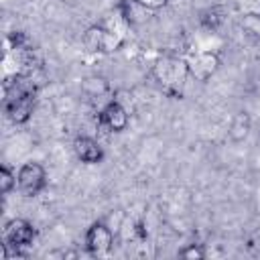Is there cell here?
Here are the masks:
<instances>
[{"mask_svg":"<svg viewBox=\"0 0 260 260\" xmlns=\"http://www.w3.org/2000/svg\"><path fill=\"white\" fill-rule=\"evenodd\" d=\"M37 238L35 225L24 217H12L2 228V260H10L14 256L24 258V248H28Z\"/></svg>","mask_w":260,"mask_h":260,"instance_id":"6da1fadb","label":"cell"},{"mask_svg":"<svg viewBox=\"0 0 260 260\" xmlns=\"http://www.w3.org/2000/svg\"><path fill=\"white\" fill-rule=\"evenodd\" d=\"M81 41L87 53H98V55H110L122 49L124 45V37L110 30L106 24H91L89 28H85Z\"/></svg>","mask_w":260,"mask_h":260,"instance_id":"7a4b0ae2","label":"cell"},{"mask_svg":"<svg viewBox=\"0 0 260 260\" xmlns=\"http://www.w3.org/2000/svg\"><path fill=\"white\" fill-rule=\"evenodd\" d=\"M154 75L169 93L177 95L179 87L185 83V77L189 75L187 61L177 59V57H160L154 63Z\"/></svg>","mask_w":260,"mask_h":260,"instance_id":"3957f363","label":"cell"},{"mask_svg":"<svg viewBox=\"0 0 260 260\" xmlns=\"http://www.w3.org/2000/svg\"><path fill=\"white\" fill-rule=\"evenodd\" d=\"M47 185V171L41 162L28 160L16 173V189L24 197H37Z\"/></svg>","mask_w":260,"mask_h":260,"instance_id":"277c9868","label":"cell"},{"mask_svg":"<svg viewBox=\"0 0 260 260\" xmlns=\"http://www.w3.org/2000/svg\"><path fill=\"white\" fill-rule=\"evenodd\" d=\"M114 248V230L106 221H93L85 232V252L89 256H108Z\"/></svg>","mask_w":260,"mask_h":260,"instance_id":"5b68a950","label":"cell"},{"mask_svg":"<svg viewBox=\"0 0 260 260\" xmlns=\"http://www.w3.org/2000/svg\"><path fill=\"white\" fill-rule=\"evenodd\" d=\"M130 124V110L116 98L98 110V126L108 132H122Z\"/></svg>","mask_w":260,"mask_h":260,"instance_id":"8992f818","label":"cell"},{"mask_svg":"<svg viewBox=\"0 0 260 260\" xmlns=\"http://www.w3.org/2000/svg\"><path fill=\"white\" fill-rule=\"evenodd\" d=\"M185 61H187L189 75L201 83L211 79V75H215V71L219 69V57L211 51H195Z\"/></svg>","mask_w":260,"mask_h":260,"instance_id":"52a82bcc","label":"cell"},{"mask_svg":"<svg viewBox=\"0 0 260 260\" xmlns=\"http://www.w3.org/2000/svg\"><path fill=\"white\" fill-rule=\"evenodd\" d=\"M37 106V93H26L20 98L4 100V112L12 124H26L32 118Z\"/></svg>","mask_w":260,"mask_h":260,"instance_id":"ba28073f","label":"cell"},{"mask_svg":"<svg viewBox=\"0 0 260 260\" xmlns=\"http://www.w3.org/2000/svg\"><path fill=\"white\" fill-rule=\"evenodd\" d=\"M73 152H75L77 160H81L85 165H98L106 156L104 146L93 136H85V134H81L73 140Z\"/></svg>","mask_w":260,"mask_h":260,"instance_id":"9c48e42d","label":"cell"},{"mask_svg":"<svg viewBox=\"0 0 260 260\" xmlns=\"http://www.w3.org/2000/svg\"><path fill=\"white\" fill-rule=\"evenodd\" d=\"M252 130V118L248 112H238L232 122H230V128H228V136L234 140V142H242L246 140V136L250 134Z\"/></svg>","mask_w":260,"mask_h":260,"instance_id":"30bf717a","label":"cell"},{"mask_svg":"<svg viewBox=\"0 0 260 260\" xmlns=\"http://www.w3.org/2000/svg\"><path fill=\"white\" fill-rule=\"evenodd\" d=\"M81 91H83L91 102H98V100H102V98L108 95L110 85H108V81H106L104 77H100V75H89V77L83 79Z\"/></svg>","mask_w":260,"mask_h":260,"instance_id":"8fae6325","label":"cell"},{"mask_svg":"<svg viewBox=\"0 0 260 260\" xmlns=\"http://www.w3.org/2000/svg\"><path fill=\"white\" fill-rule=\"evenodd\" d=\"M199 22H201V26H205L209 30H215L223 22V12L219 8H207L205 12H201Z\"/></svg>","mask_w":260,"mask_h":260,"instance_id":"7c38bea8","label":"cell"},{"mask_svg":"<svg viewBox=\"0 0 260 260\" xmlns=\"http://www.w3.org/2000/svg\"><path fill=\"white\" fill-rule=\"evenodd\" d=\"M12 189H16V173L10 167H0V193L8 195Z\"/></svg>","mask_w":260,"mask_h":260,"instance_id":"4fadbf2b","label":"cell"},{"mask_svg":"<svg viewBox=\"0 0 260 260\" xmlns=\"http://www.w3.org/2000/svg\"><path fill=\"white\" fill-rule=\"evenodd\" d=\"M179 256L187 258V260H201V258H205V248L201 244H187L185 248L179 250Z\"/></svg>","mask_w":260,"mask_h":260,"instance_id":"5bb4252c","label":"cell"},{"mask_svg":"<svg viewBox=\"0 0 260 260\" xmlns=\"http://www.w3.org/2000/svg\"><path fill=\"white\" fill-rule=\"evenodd\" d=\"M132 4H136L144 10H160L169 4V0H132Z\"/></svg>","mask_w":260,"mask_h":260,"instance_id":"9a60e30c","label":"cell"},{"mask_svg":"<svg viewBox=\"0 0 260 260\" xmlns=\"http://www.w3.org/2000/svg\"><path fill=\"white\" fill-rule=\"evenodd\" d=\"M61 2H71V0H61Z\"/></svg>","mask_w":260,"mask_h":260,"instance_id":"2e32d148","label":"cell"}]
</instances>
